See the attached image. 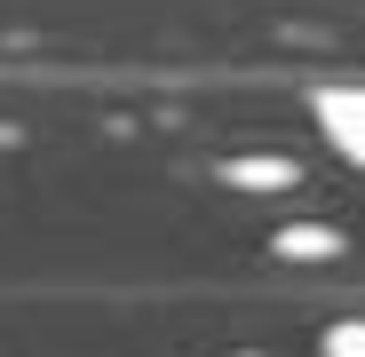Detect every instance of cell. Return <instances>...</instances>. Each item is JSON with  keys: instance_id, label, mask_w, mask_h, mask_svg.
<instances>
[{"instance_id": "2", "label": "cell", "mask_w": 365, "mask_h": 357, "mask_svg": "<svg viewBox=\"0 0 365 357\" xmlns=\"http://www.w3.org/2000/svg\"><path fill=\"white\" fill-rule=\"evenodd\" d=\"M326 357H365V326H334L326 333Z\"/></svg>"}, {"instance_id": "1", "label": "cell", "mask_w": 365, "mask_h": 357, "mask_svg": "<svg viewBox=\"0 0 365 357\" xmlns=\"http://www.w3.org/2000/svg\"><path fill=\"white\" fill-rule=\"evenodd\" d=\"M310 128L326 135V151L341 167L365 175V88H318L310 95Z\"/></svg>"}]
</instances>
